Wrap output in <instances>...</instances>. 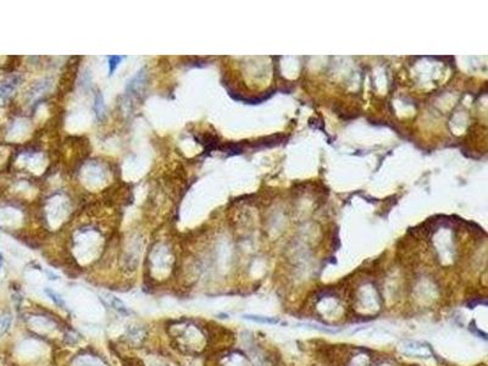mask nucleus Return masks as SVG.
<instances>
[{"instance_id": "nucleus-13", "label": "nucleus", "mask_w": 488, "mask_h": 366, "mask_svg": "<svg viewBox=\"0 0 488 366\" xmlns=\"http://www.w3.org/2000/svg\"><path fill=\"white\" fill-rule=\"evenodd\" d=\"M44 292L45 294L49 297V300L55 304V306L60 308V309H66V302H65V300L62 298L59 294L49 289H45Z\"/></svg>"}, {"instance_id": "nucleus-12", "label": "nucleus", "mask_w": 488, "mask_h": 366, "mask_svg": "<svg viewBox=\"0 0 488 366\" xmlns=\"http://www.w3.org/2000/svg\"><path fill=\"white\" fill-rule=\"evenodd\" d=\"M371 365H372V363H371L370 355L363 353V352H358V353L352 355L350 359H349L348 364H347V366Z\"/></svg>"}, {"instance_id": "nucleus-14", "label": "nucleus", "mask_w": 488, "mask_h": 366, "mask_svg": "<svg viewBox=\"0 0 488 366\" xmlns=\"http://www.w3.org/2000/svg\"><path fill=\"white\" fill-rule=\"evenodd\" d=\"M123 59H124L123 56H110V58H109V62H110V73L115 71V69L118 66V62L123 60Z\"/></svg>"}, {"instance_id": "nucleus-7", "label": "nucleus", "mask_w": 488, "mask_h": 366, "mask_svg": "<svg viewBox=\"0 0 488 366\" xmlns=\"http://www.w3.org/2000/svg\"><path fill=\"white\" fill-rule=\"evenodd\" d=\"M138 353L140 355L136 358V366H183L176 356L162 348L148 347Z\"/></svg>"}, {"instance_id": "nucleus-5", "label": "nucleus", "mask_w": 488, "mask_h": 366, "mask_svg": "<svg viewBox=\"0 0 488 366\" xmlns=\"http://www.w3.org/2000/svg\"><path fill=\"white\" fill-rule=\"evenodd\" d=\"M151 339H152V332L149 326L133 322L123 330L121 343L129 350L140 352L148 348V343Z\"/></svg>"}, {"instance_id": "nucleus-6", "label": "nucleus", "mask_w": 488, "mask_h": 366, "mask_svg": "<svg viewBox=\"0 0 488 366\" xmlns=\"http://www.w3.org/2000/svg\"><path fill=\"white\" fill-rule=\"evenodd\" d=\"M353 308L364 315H374L381 308V297L374 286H365L352 298Z\"/></svg>"}, {"instance_id": "nucleus-1", "label": "nucleus", "mask_w": 488, "mask_h": 366, "mask_svg": "<svg viewBox=\"0 0 488 366\" xmlns=\"http://www.w3.org/2000/svg\"><path fill=\"white\" fill-rule=\"evenodd\" d=\"M164 331L171 348L188 358L204 354L213 342V333L208 325L193 317L168 320L164 326Z\"/></svg>"}, {"instance_id": "nucleus-4", "label": "nucleus", "mask_w": 488, "mask_h": 366, "mask_svg": "<svg viewBox=\"0 0 488 366\" xmlns=\"http://www.w3.org/2000/svg\"><path fill=\"white\" fill-rule=\"evenodd\" d=\"M62 366H112L107 356L94 347H79L65 356Z\"/></svg>"}, {"instance_id": "nucleus-10", "label": "nucleus", "mask_w": 488, "mask_h": 366, "mask_svg": "<svg viewBox=\"0 0 488 366\" xmlns=\"http://www.w3.org/2000/svg\"><path fill=\"white\" fill-rule=\"evenodd\" d=\"M105 302H107L109 308H112V310L123 317H129L132 314V311L129 310L127 305L125 304L124 300H120L115 295H109L107 298H105Z\"/></svg>"}, {"instance_id": "nucleus-2", "label": "nucleus", "mask_w": 488, "mask_h": 366, "mask_svg": "<svg viewBox=\"0 0 488 366\" xmlns=\"http://www.w3.org/2000/svg\"><path fill=\"white\" fill-rule=\"evenodd\" d=\"M25 326L29 334L48 342L60 341L62 333L68 328L66 321L48 308H34L25 317Z\"/></svg>"}, {"instance_id": "nucleus-8", "label": "nucleus", "mask_w": 488, "mask_h": 366, "mask_svg": "<svg viewBox=\"0 0 488 366\" xmlns=\"http://www.w3.org/2000/svg\"><path fill=\"white\" fill-rule=\"evenodd\" d=\"M315 310L321 319L337 320L339 315H342V300L338 298L336 294H322V297L315 300Z\"/></svg>"}, {"instance_id": "nucleus-3", "label": "nucleus", "mask_w": 488, "mask_h": 366, "mask_svg": "<svg viewBox=\"0 0 488 366\" xmlns=\"http://www.w3.org/2000/svg\"><path fill=\"white\" fill-rule=\"evenodd\" d=\"M175 258L168 245H157L149 256L148 280L151 284L162 286L171 280L174 275Z\"/></svg>"}, {"instance_id": "nucleus-15", "label": "nucleus", "mask_w": 488, "mask_h": 366, "mask_svg": "<svg viewBox=\"0 0 488 366\" xmlns=\"http://www.w3.org/2000/svg\"><path fill=\"white\" fill-rule=\"evenodd\" d=\"M371 366H397V365H396V363H393V361H380V363H378V364H376V365H371Z\"/></svg>"}, {"instance_id": "nucleus-16", "label": "nucleus", "mask_w": 488, "mask_h": 366, "mask_svg": "<svg viewBox=\"0 0 488 366\" xmlns=\"http://www.w3.org/2000/svg\"><path fill=\"white\" fill-rule=\"evenodd\" d=\"M3 265V256H1V253H0V267Z\"/></svg>"}, {"instance_id": "nucleus-9", "label": "nucleus", "mask_w": 488, "mask_h": 366, "mask_svg": "<svg viewBox=\"0 0 488 366\" xmlns=\"http://www.w3.org/2000/svg\"><path fill=\"white\" fill-rule=\"evenodd\" d=\"M208 366H253L249 356L242 350H224L211 359Z\"/></svg>"}, {"instance_id": "nucleus-11", "label": "nucleus", "mask_w": 488, "mask_h": 366, "mask_svg": "<svg viewBox=\"0 0 488 366\" xmlns=\"http://www.w3.org/2000/svg\"><path fill=\"white\" fill-rule=\"evenodd\" d=\"M14 317L10 311L5 310L0 314V337H4L12 328Z\"/></svg>"}]
</instances>
